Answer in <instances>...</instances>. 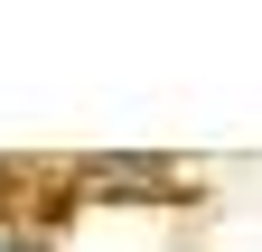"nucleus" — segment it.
<instances>
[{
    "instance_id": "1",
    "label": "nucleus",
    "mask_w": 262,
    "mask_h": 252,
    "mask_svg": "<svg viewBox=\"0 0 262 252\" xmlns=\"http://www.w3.org/2000/svg\"><path fill=\"white\" fill-rule=\"evenodd\" d=\"M66 187L94 206H187L196 168H178L169 149H84V159H66Z\"/></svg>"
},
{
    "instance_id": "2",
    "label": "nucleus",
    "mask_w": 262,
    "mask_h": 252,
    "mask_svg": "<svg viewBox=\"0 0 262 252\" xmlns=\"http://www.w3.org/2000/svg\"><path fill=\"white\" fill-rule=\"evenodd\" d=\"M0 252H56V234H47L28 206H10V215H0Z\"/></svg>"
}]
</instances>
